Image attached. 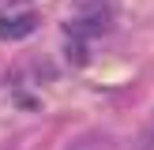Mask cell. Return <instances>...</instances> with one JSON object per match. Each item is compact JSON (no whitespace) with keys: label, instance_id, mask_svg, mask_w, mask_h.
Here are the masks:
<instances>
[{"label":"cell","instance_id":"6da1fadb","mask_svg":"<svg viewBox=\"0 0 154 150\" xmlns=\"http://www.w3.org/2000/svg\"><path fill=\"white\" fill-rule=\"evenodd\" d=\"M38 30V15L34 11H23V15H4L0 19V38L4 41H23Z\"/></svg>","mask_w":154,"mask_h":150},{"label":"cell","instance_id":"7a4b0ae2","mask_svg":"<svg viewBox=\"0 0 154 150\" xmlns=\"http://www.w3.org/2000/svg\"><path fill=\"white\" fill-rule=\"evenodd\" d=\"M72 34L75 38H98V34H105V15H83V19H75Z\"/></svg>","mask_w":154,"mask_h":150},{"label":"cell","instance_id":"3957f363","mask_svg":"<svg viewBox=\"0 0 154 150\" xmlns=\"http://www.w3.org/2000/svg\"><path fill=\"white\" fill-rule=\"evenodd\" d=\"M68 60H72V64H87V49H83V41H68Z\"/></svg>","mask_w":154,"mask_h":150},{"label":"cell","instance_id":"277c9868","mask_svg":"<svg viewBox=\"0 0 154 150\" xmlns=\"http://www.w3.org/2000/svg\"><path fill=\"white\" fill-rule=\"evenodd\" d=\"M143 150H154V128L147 131V139H143Z\"/></svg>","mask_w":154,"mask_h":150},{"label":"cell","instance_id":"5b68a950","mask_svg":"<svg viewBox=\"0 0 154 150\" xmlns=\"http://www.w3.org/2000/svg\"><path fill=\"white\" fill-rule=\"evenodd\" d=\"M72 150H87V146H72Z\"/></svg>","mask_w":154,"mask_h":150}]
</instances>
